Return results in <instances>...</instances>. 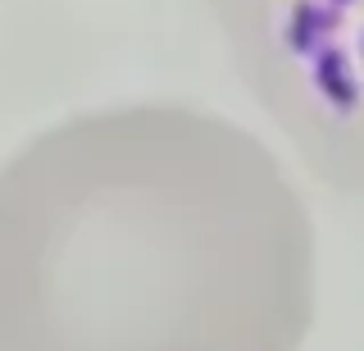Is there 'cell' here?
Wrapping results in <instances>:
<instances>
[{
    "instance_id": "1",
    "label": "cell",
    "mask_w": 364,
    "mask_h": 351,
    "mask_svg": "<svg viewBox=\"0 0 364 351\" xmlns=\"http://www.w3.org/2000/svg\"><path fill=\"white\" fill-rule=\"evenodd\" d=\"M232 69L323 178L364 187V0H210Z\"/></svg>"
}]
</instances>
